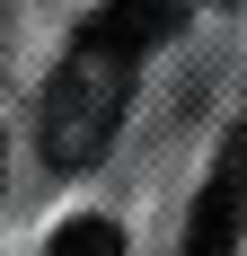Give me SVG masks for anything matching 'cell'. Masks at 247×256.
Here are the masks:
<instances>
[{
  "mask_svg": "<svg viewBox=\"0 0 247 256\" xmlns=\"http://www.w3.org/2000/svg\"><path fill=\"white\" fill-rule=\"evenodd\" d=\"M142 53L150 36L132 26V9H98V18L71 36L62 53V71L44 80V106H36V124H44V159L53 168H98L106 142H115L124 106H132V80H142Z\"/></svg>",
  "mask_w": 247,
  "mask_h": 256,
  "instance_id": "6da1fadb",
  "label": "cell"
},
{
  "mask_svg": "<svg viewBox=\"0 0 247 256\" xmlns=\"http://www.w3.org/2000/svg\"><path fill=\"white\" fill-rule=\"evenodd\" d=\"M238 230H247V115L212 150V177H203L194 212H186V248L176 256H238Z\"/></svg>",
  "mask_w": 247,
  "mask_h": 256,
  "instance_id": "7a4b0ae2",
  "label": "cell"
},
{
  "mask_svg": "<svg viewBox=\"0 0 247 256\" xmlns=\"http://www.w3.org/2000/svg\"><path fill=\"white\" fill-rule=\"evenodd\" d=\"M44 256H124V230H115V221H98V212H88V221H62Z\"/></svg>",
  "mask_w": 247,
  "mask_h": 256,
  "instance_id": "3957f363",
  "label": "cell"
},
{
  "mask_svg": "<svg viewBox=\"0 0 247 256\" xmlns=\"http://www.w3.org/2000/svg\"><path fill=\"white\" fill-rule=\"evenodd\" d=\"M124 9H132V26H142L150 44H159V36L176 26V9H186V0H124Z\"/></svg>",
  "mask_w": 247,
  "mask_h": 256,
  "instance_id": "277c9868",
  "label": "cell"
}]
</instances>
